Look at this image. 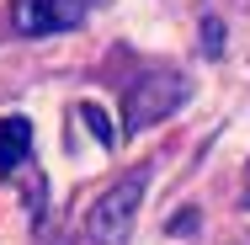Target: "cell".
Returning <instances> with one entry per match:
<instances>
[{"instance_id":"obj_4","label":"cell","mask_w":250,"mask_h":245,"mask_svg":"<svg viewBox=\"0 0 250 245\" xmlns=\"http://www.w3.org/2000/svg\"><path fill=\"white\" fill-rule=\"evenodd\" d=\"M32 149V123L27 117H0V176H16Z\"/></svg>"},{"instance_id":"obj_5","label":"cell","mask_w":250,"mask_h":245,"mask_svg":"<svg viewBox=\"0 0 250 245\" xmlns=\"http://www.w3.org/2000/svg\"><path fill=\"white\" fill-rule=\"evenodd\" d=\"M80 117H85V123H91V134H96L101 144H112V139H117V134H112V123H106V112H101V107H91V101H85V107H80Z\"/></svg>"},{"instance_id":"obj_1","label":"cell","mask_w":250,"mask_h":245,"mask_svg":"<svg viewBox=\"0 0 250 245\" xmlns=\"http://www.w3.org/2000/svg\"><path fill=\"white\" fill-rule=\"evenodd\" d=\"M187 75H144V80H133L128 86V96H123V134H144L154 128L160 117H170L181 101H187Z\"/></svg>"},{"instance_id":"obj_3","label":"cell","mask_w":250,"mask_h":245,"mask_svg":"<svg viewBox=\"0 0 250 245\" xmlns=\"http://www.w3.org/2000/svg\"><path fill=\"white\" fill-rule=\"evenodd\" d=\"M11 22L21 38H48L80 27V0H11Z\"/></svg>"},{"instance_id":"obj_2","label":"cell","mask_w":250,"mask_h":245,"mask_svg":"<svg viewBox=\"0 0 250 245\" xmlns=\"http://www.w3.org/2000/svg\"><path fill=\"white\" fill-rule=\"evenodd\" d=\"M144 187H149V171H133V176H123L106 197H96V208H91V219H85V235L96 245H123L128 229H133L139 202H144Z\"/></svg>"},{"instance_id":"obj_6","label":"cell","mask_w":250,"mask_h":245,"mask_svg":"<svg viewBox=\"0 0 250 245\" xmlns=\"http://www.w3.org/2000/svg\"><path fill=\"white\" fill-rule=\"evenodd\" d=\"M202 48H208V53H224V27H218V22H202Z\"/></svg>"}]
</instances>
